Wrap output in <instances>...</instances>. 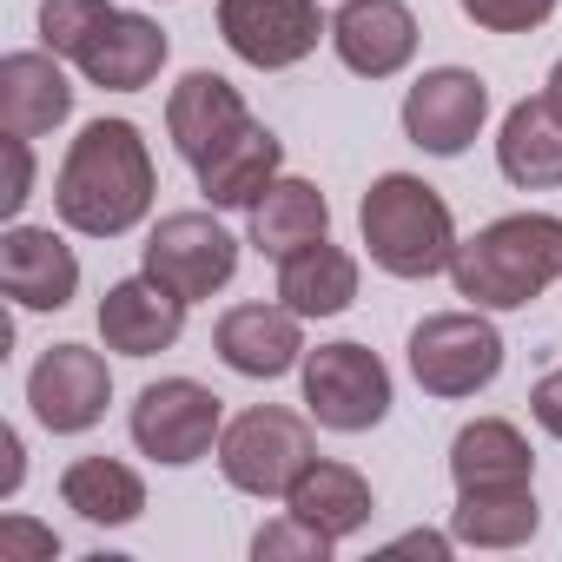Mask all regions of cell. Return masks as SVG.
Listing matches in <instances>:
<instances>
[{"label":"cell","mask_w":562,"mask_h":562,"mask_svg":"<svg viewBox=\"0 0 562 562\" xmlns=\"http://www.w3.org/2000/svg\"><path fill=\"white\" fill-rule=\"evenodd\" d=\"M159 172L133 120H87L54 172V212L80 238H126L153 212Z\"/></svg>","instance_id":"6da1fadb"},{"label":"cell","mask_w":562,"mask_h":562,"mask_svg":"<svg viewBox=\"0 0 562 562\" xmlns=\"http://www.w3.org/2000/svg\"><path fill=\"white\" fill-rule=\"evenodd\" d=\"M555 278H562V218L555 212L490 218L450 258V285L476 312H522L555 285Z\"/></svg>","instance_id":"7a4b0ae2"},{"label":"cell","mask_w":562,"mask_h":562,"mask_svg":"<svg viewBox=\"0 0 562 562\" xmlns=\"http://www.w3.org/2000/svg\"><path fill=\"white\" fill-rule=\"evenodd\" d=\"M358 232L378 271L391 278H437L457 258V218L443 205L437 186H424L417 172H384L371 179L364 205H358Z\"/></svg>","instance_id":"3957f363"},{"label":"cell","mask_w":562,"mask_h":562,"mask_svg":"<svg viewBox=\"0 0 562 562\" xmlns=\"http://www.w3.org/2000/svg\"><path fill=\"white\" fill-rule=\"evenodd\" d=\"M318 457V437H312V411H285V404H251L225 424L218 437V470L238 496H285L305 463Z\"/></svg>","instance_id":"277c9868"},{"label":"cell","mask_w":562,"mask_h":562,"mask_svg":"<svg viewBox=\"0 0 562 562\" xmlns=\"http://www.w3.org/2000/svg\"><path fill=\"white\" fill-rule=\"evenodd\" d=\"M299 378H305V411H312L318 430L358 437V430H378L391 417V371L358 338H338V345L305 351Z\"/></svg>","instance_id":"5b68a950"},{"label":"cell","mask_w":562,"mask_h":562,"mask_svg":"<svg viewBox=\"0 0 562 562\" xmlns=\"http://www.w3.org/2000/svg\"><path fill=\"white\" fill-rule=\"evenodd\" d=\"M503 371V331L470 305V312H437L411 331V378L424 384V397H476L490 391Z\"/></svg>","instance_id":"8992f818"},{"label":"cell","mask_w":562,"mask_h":562,"mask_svg":"<svg viewBox=\"0 0 562 562\" xmlns=\"http://www.w3.org/2000/svg\"><path fill=\"white\" fill-rule=\"evenodd\" d=\"M126 430H133L139 457H153L166 470H186V463H199V457L218 450V437H225V397L205 391L199 378H159V384L139 391Z\"/></svg>","instance_id":"52a82bcc"},{"label":"cell","mask_w":562,"mask_h":562,"mask_svg":"<svg viewBox=\"0 0 562 562\" xmlns=\"http://www.w3.org/2000/svg\"><path fill=\"white\" fill-rule=\"evenodd\" d=\"M139 271H153L166 292H179L186 305L212 299L232 285L238 271V238L212 218V212H166L146 245H139Z\"/></svg>","instance_id":"ba28073f"},{"label":"cell","mask_w":562,"mask_h":562,"mask_svg":"<svg viewBox=\"0 0 562 562\" xmlns=\"http://www.w3.org/2000/svg\"><path fill=\"white\" fill-rule=\"evenodd\" d=\"M218 34L225 47L258 67V74H285L331 41V21L318 14V0H218Z\"/></svg>","instance_id":"9c48e42d"},{"label":"cell","mask_w":562,"mask_h":562,"mask_svg":"<svg viewBox=\"0 0 562 562\" xmlns=\"http://www.w3.org/2000/svg\"><path fill=\"white\" fill-rule=\"evenodd\" d=\"M490 120V87L470 67H430L404 93V139L430 159H457Z\"/></svg>","instance_id":"30bf717a"},{"label":"cell","mask_w":562,"mask_h":562,"mask_svg":"<svg viewBox=\"0 0 562 562\" xmlns=\"http://www.w3.org/2000/svg\"><path fill=\"white\" fill-rule=\"evenodd\" d=\"M27 404H34V417H41L54 437H80V430H93V424L106 417V404H113V371H106V358L87 351V345H54V351H41V364L27 371Z\"/></svg>","instance_id":"8fae6325"},{"label":"cell","mask_w":562,"mask_h":562,"mask_svg":"<svg viewBox=\"0 0 562 562\" xmlns=\"http://www.w3.org/2000/svg\"><path fill=\"white\" fill-rule=\"evenodd\" d=\"M0 292L21 312H67L80 292V258L54 225H8L0 232Z\"/></svg>","instance_id":"7c38bea8"},{"label":"cell","mask_w":562,"mask_h":562,"mask_svg":"<svg viewBox=\"0 0 562 562\" xmlns=\"http://www.w3.org/2000/svg\"><path fill=\"white\" fill-rule=\"evenodd\" d=\"M212 345H218L225 371L271 384V378H285V371L305 364V318L292 305H232L218 318Z\"/></svg>","instance_id":"4fadbf2b"},{"label":"cell","mask_w":562,"mask_h":562,"mask_svg":"<svg viewBox=\"0 0 562 562\" xmlns=\"http://www.w3.org/2000/svg\"><path fill=\"white\" fill-rule=\"evenodd\" d=\"M331 47L358 80H391L417 60V14L404 0H345L331 14Z\"/></svg>","instance_id":"5bb4252c"},{"label":"cell","mask_w":562,"mask_h":562,"mask_svg":"<svg viewBox=\"0 0 562 562\" xmlns=\"http://www.w3.org/2000/svg\"><path fill=\"white\" fill-rule=\"evenodd\" d=\"M179 331H186V299L166 292L153 271L106 285V299H100V338H106V351H120V358H159V351L179 345Z\"/></svg>","instance_id":"9a60e30c"},{"label":"cell","mask_w":562,"mask_h":562,"mask_svg":"<svg viewBox=\"0 0 562 562\" xmlns=\"http://www.w3.org/2000/svg\"><path fill=\"white\" fill-rule=\"evenodd\" d=\"M166 54H172V41H166V27H159V21L113 8V14H106V27L80 47V60H74V67H80L93 87H106V93H139V87H153V80H159Z\"/></svg>","instance_id":"2e32d148"},{"label":"cell","mask_w":562,"mask_h":562,"mask_svg":"<svg viewBox=\"0 0 562 562\" xmlns=\"http://www.w3.org/2000/svg\"><path fill=\"white\" fill-rule=\"evenodd\" d=\"M278 166H285V146H278V133L265 120H245L225 146H212L192 172H199V192L205 205L218 212H251L265 199V186L278 179Z\"/></svg>","instance_id":"e0dca14e"},{"label":"cell","mask_w":562,"mask_h":562,"mask_svg":"<svg viewBox=\"0 0 562 562\" xmlns=\"http://www.w3.org/2000/svg\"><path fill=\"white\" fill-rule=\"evenodd\" d=\"M245 120H251L245 93H238L225 74H212V67L186 74V80L166 93V133H172V146H179L186 166H199L212 146H225Z\"/></svg>","instance_id":"ac0fdd59"},{"label":"cell","mask_w":562,"mask_h":562,"mask_svg":"<svg viewBox=\"0 0 562 562\" xmlns=\"http://www.w3.org/2000/svg\"><path fill=\"white\" fill-rule=\"evenodd\" d=\"M496 166L516 192H555L562 186V113L549 93L516 100L496 133Z\"/></svg>","instance_id":"d6986e66"},{"label":"cell","mask_w":562,"mask_h":562,"mask_svg":"<svg viewBox=\"0 0 562 562\" xmlns=\"http://www.w3.org/2000/svg\"><path fill=\"white\" fill-rule=\"evenodd\" d=\"M74 113V87L60 74V54H8L0 60V126L14 139H41Z\"/></svg>","instance_id":"ffe728a7"},{"label":"cell","mask_w":562,"mask_h":562,"mask_svg":"<svg viewBox=\"0 0 562 562\" xmlns=\"http://www.w3.org/2000/svg\"><path fill=\"white\" fill-rule=\"evenodd\" d=\"M285 509H292V516H305L312 529H325L331 542H345V536H358V529L378 516V496H371L364 470L331 463V457H312V463H305V476L285 490Z\"/></svg>","instance_id":"44dd1931"},{"label":"cell","mask_w":562,"mask_h":562,"mask_svg":"<svg viewBox=\"0 0 562 562\" xmlns=\"http://www.w3.org/2000/svg\"><path fill=\"white\" fill-rule=\"evenodd\" d=\"M278 305H292L299 318H338L358 305V258L331 238L278 258Z\"/></svg>","instance_id":"7402d4cb"},{"label":"cell","mask_w":562,"mask_h":562,"mask_svg":"<svg viewBox=\"0 0 562 562\" xmlns=\"http://www.w3.org/2000/svg\"><path fill=\"white\" fill-rule=\"evenodd\" d=\"M542 529L536 483H490V490H457L450 536L463 549H522Z\"/></svg>","instance_id":"603a6c76"},{"label":"cell","mask_w":562,"mask_h":562,"mask_svg":"<svg viewBox=\"0 0 562 562\" xmlns=\"http://www.w3.org/2000/svg\"><path fill=\"white\" fill-rule=\"evenodd\" d=\"M331 238V205L312 179H271L265 199L251 205V245L265 258H292L305 245Z\"/></svg>","instance_id":"cb8c5ba5"},{"label":"cell","mask_w":562,"mask_h":562,"mask_svg":"<svg viewBox=\"0 0 562 562\" xmlns=\"http://www.w3.org/2000/svg\"><path fill=\"white\" fill-rule=\"evenodd\" d=\"M60 503L80 516V522H100V529H126L146 516V483L133 463L120 457H80L60 470Z\"/></svg>","instance_id":"d4e9b609"},{"label":"cell","mask_w":562,"mask_h":562,"mask_svg":"<svg viewBox=\"0 0 562 562\" xmlns=\"http://www.w3.org/2000/svg\"><path fill=\"white\" fill-rule=\"evenodd\" d=\"M529 476H536V457H529V437L509 417H476V424L457 430V443H450V483L457 490L529 483Z\"/></svg>","instance_id":"484cf974"},{"label":"cell","mask_w":562,"mask_h":562,"mask_svg":"<svg viewBox=\"0 0 562 562\" xmlns=\"http://www.w3.org/2000/svg\"><path fill=\"white\" fill-rule=\"evenodd\" d=\"M113 0H41V47L60 60H80V47L106 27Z\"/></svg>","instance_id":"4316f807"},{"label":"cell","mask_w":562,"mask_h":562,"mask_svg":"<svg viewBox=\"0 0 562 562\" xmlns=\"http://www.w3.org/2000/svg\"><path fill=\"white\" fill-rule=\"evenodd\" d=\"M331 549H338V542H331L325 529H312L305 516H292V509L251 536V555H258V562H325Z\"/></svg>","instance_id":"83f0119b"},{"label":"cell","mask_w":562,"mask_h":562,"mask_svg":"<svg viewBox=\"0 0 562 562\" xmlns=\"http://www.w3.org/2000/svg\"><path fill=\"white\" fill-rule=\"evenodd\" d=\"M457 8L483 34H536L555 14V0H457Z\"/></svg>","instance_id":"f1b7e54d"},{"label":"cell","mask_w":562,"mask_h":562,"mask_svg":"<svg viewBox=\"0 0 562 562\" xmlns=\"http://www.w3.org/2000/svg\"><path fill=\"white\" fill-rule=\"evenodd\" d=\"M14 555H41V562H54V555H60V536L41 529V522H27V516H8V522H0V562H14Z\"/></svg>","instance_id":"f546056e"},{"label":"cell","mask_w":562,"mask_h":562,"mask_svg":"<svg viewBox=\"0 0 562 562\" xmlns=\"http://www.w3.org/2000/svg\"><path fill=\"white\" fill-rule=\"evenodd\" d=\"M27 199H34V139H14L8 133V192H0V212L21 218Z\"/></svg>","instance_id":"4dcf8cb0"},{"label":"cell","mask_w":562,"mask_h":562,"mask_svg":"<svg viewBox=\"0 0 562 562\" xmlns=\"http://www.w3.org/2000/svg\"><path fill=\"white\" fill-rule=\"evenodd\" d=\"M529 417L562 443V364H555V371H542V378L529 384Z\"/></svg>","instance_id":"1f68e13d"},{"label":"cell","mask_w":562,"mask_h":562,"mask_svg":"<svg viewBox=\"0 0 562 562\" xmlns=\"http://www.w3.org/2000/svg\"><path fill=\"white\" fill-rule=\"evenodd\" d=\"M450 549H457V536H443V529H411L391 542V555H430V562H450Z\"/></svg>","instance_id":"d6a6232c"},{"label":"cell","mask_w":562,"mask_h":562,"mask_svg":"<svg viewBox=\"0 0 562 562\" xmlns=\"http://www.w3.org/2000/svg\"><path fill=\"white\" fill-rule=\"evenodd\" d=\"M0 457H8V463H0V496H14L21 476H27V463H21V437H14V430H0Z\"/></svg>","instance_id":"836d02e7"},{"label":"cell","mask_w":562,"mask_h":562,"mask_svg":"<svg viewBox=\"0 0 562 562\" xmlns=\"http://www.w3.org/2000/svg\"><path fill=\"white\" fill-rule=\"evenodd\" d=\"M542 93H549V100H555V113H562V60L549 67V87H542Z\"/></svg>","instance_id":"e575fe53"}]
</instances>
